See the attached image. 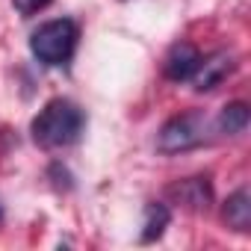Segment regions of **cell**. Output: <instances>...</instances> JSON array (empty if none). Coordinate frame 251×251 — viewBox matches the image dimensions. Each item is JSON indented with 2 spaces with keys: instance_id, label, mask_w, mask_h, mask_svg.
<instances>
[{
  "instance_id": "cell-4",
  "label": "cell",
  "mask_w": 251,
  "mask_h": 251,
  "mask_svg": "<svg viewBox=\"0 0 251 251\" xmlns=\"http://www.w3.org/2000/svg\"><path fill=\"white\" fill-rule=\"evenodd\" d=\"M233 71V56L227 53V50H219V53H213V56H201V62H198V68H195V74L189 77L192 80V86H195V92H210V89H216L227 74Z\"/></svg>"
},
{
  "instance_id": "cell-3",
  "label": "cell",
  "mask_w": 251,
  "mask_h": 251,
  "mask_svg": "<svg viewBox=\"0 0 251 251\" xmlns=\"http://www.w3.org/2000/svg\"><path fill=\"white\" fill-rule=\"evenodd\" d=\"M207 127L210 121L204 112H183L175 115L163 124V130L157 136V151L160 154H180V151H192L198 145L207 142Z\"/></svg>"
},
{
  "instance_id": "cell-5",
  "label": "cell",
  "mask_w": 251,
  "mask_h": 251,
  "mask_svg": "<svg viewBox=\"0 0 251 251\" xmlns=\"http://www.w3.org/2000/svg\"><path fill=\"white\" fill-rule=\"evenodd\" d=\"M169 192H172L183 207H189V210H207L210 201H213V186H210V177H207V175L186 177V180L175 183Z\"/></svg>"
},
{
  "instance_id": "cell-7",
  "label": "cell",
  "mask_w": 251,
  "mask_h": 251,
  "mask_svg": "<svg viewBox=\"0 0 251 251\" xmlns=\"http://www.w3.org/2000/svg\"><path fill=\"white\" fill-rule=\"evenodd\" d=\"M225 222L239 233H245L251 227V195H248V189H236L225 201Z\"/></svg>"
},
{
  "instance_id": "cell-9",
  "label": "cell",
  "mask_w": 251,
  "mask_h": 251,
  "mask_svg": "<svg viewBox=\"0 0 251 251\" xmlns=\"http://www.w3.org/2000/svg\"><path fill=\"white\" fill-rule=\"evenodd\" d=\"M219 130L222 133H227V136H236V133H242L245 127H248V103H242V100H233V103H227V106H222V112H219Z\"/></svg>"
},
{
  "instance_id": "cell-8",
  "label": "cell",
  "mask_w": 251,
  "mask_h": 251,
  "mask_svg": "<svg viewBox=\"0 0 251 251\" xmlns=\"http://www.w3.org/2000/svg\"><path fill=\"white\" fill-rule=\"evenodd\" d=\"M169 222H172V210H169L163 201H151V204L145 207V225H142L139 242H154V239H160L163 230L169 227Z\"/></svg>"
},
{
  "instance_id": "cell-1",
  "label": "cell",
  "mask_w": 251,
  "mask_h": 251,
  "mask_svg": "<svg viewBox=\"0 0 251 251\" xmlns=\"http://www.w3.org/2000/svg\"><path fill=\"white\" fill-rule=\"evenodd\" d=\"M83 127H86L83 109L65 98H53L33 118L30 133H33L36 145H42V148H68L80 139Z\"/></svg>"
},
{
  "instance_id": "cell-10",
  "label": "cell",
  "mask_w": 251,
  "mask_h": 251,
  "mask_svg": "<svg viewBox=\"0 0 251 251\" xmlns=\"http://www.w3.org/2000/svg\"><path fill=\"white\" fill-rule=\"evenodd\" d=\"M12 6L21 18H33V15H39L42 9L50 6V0H12Z\"/></svg>"
},
{
  "instance_id": "cell-6",
  "label": "cell",
  "mask_w": 251,
  "mask_h": 251,
  "mask_svg": "<svg viewBox=\"0 0 251 251\" xmlns=\"http://www.w3.org/2000/svg\"><path fill=\"white\" fill-rule=\"evenodd\" d=\"M198 62H201V53L195 50V45L180 42V45H175V48L169 50V56H166V77L175 80V83H183V80H189V77L195 74Z\"/></svg>"
},
{
  "instance_id": "cell-11",
  "label": "cell",
  "mask_w": 251,
  "mask_h": 251,
  "mask_svg": "<svg viewBox=\"0 0 251 251\" xmlns=\"http://www.w3.org/2000/svg\"><path fill=\"white\" fill-rule=\"evenodd\" d=\"M0 222H3V207H0Z\"/></svg>"
},
{
  "instance_id": "cell-2",
  "label": "cell",
  "mask_w": 251,
  "mask_h": 251,
  "mask_svg": "<svg viewBox=\"0 0 251 251\" xmlns=\"http://www.w3.org/2000/svg\"><path fill=\"white\" fill-rule=\"evenodd\" d=\"M80 30L71 18H56L42 24L30 36V50L42 65H65L77 50Z\"/></svg>"
}]
</instances>
